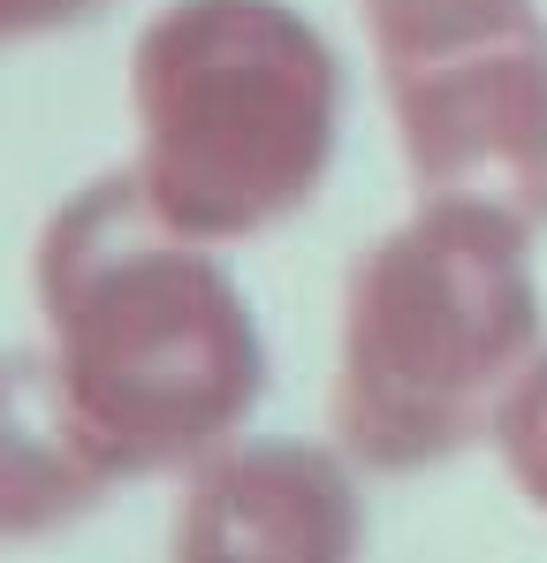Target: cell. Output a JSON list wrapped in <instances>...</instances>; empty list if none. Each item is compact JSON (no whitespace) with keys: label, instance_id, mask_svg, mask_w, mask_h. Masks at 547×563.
<instances>
[{"label":"cell","instance_id":"1","mask_svg":"<svg viewBox=\"0 0 547 563\" xmlns=\"http://www.w3.org/2000/svg\"><path fill=\"white\" fill-rule=\"evenodd\" d=\"M38 320L69 427L107 479L213 457L244 434L267 351L213 244L168 229L137 176H99L38 236Z\"/></svg>","mask_w":547,"mask_h":563},{"label":"cell","instance_id":"2","mask_svg":"<svg viewBox=\"0 0 547 563\" xmlns=\"http://www.w3.org/2000/svg\"><path fill=\"white\" fill-rule=\"evenodd\" d=\"M540 229L494 206L418 198L343 297L335 442L365 472H426L494 434L517 380L540 366Z\"/></svg>","mask_w":547,"mask_h":563},{"label":"cell","instance_id":"3","mask_svg":"<svg viewBox=\"0 0 547 563\" xmlns=\"http://www.w3.org/2000/svg\"><path fill=\"white\" fill-rule=\"evenodd\" d=\"M137 190L198 236L244 244L312 206L343 130V69L289 0H168L130 54Z\"/></svg>","mask_w":547,"mask_h":563},{"label":"cell","instance_id":"4","mask_svg":"<svg viewBox=\"0 0 547 563\" xmlns=\"http://www.w3.org/2000/svg\"><path fill=\"white\" fill-rule=\"evenodd\" d=\"M418 198L547 229L540 0H358Z\"/></svg>","mask_w":547,"mask_h":563},{"label":"cell","instance_id":"5","mask_svg":"<svg viewBox=\"0 0 547 563\" xmlns=\"http://www.w3.org/2000/svg\"><path fill=\"white\" fill-rule=\"evenodd\" d=\"M365 495L343 450L221 442L182 479L168 563H358Z\"/></svg>","mask_w":547,"mask_h":563},{"label":"cell","instance_id":"6","mask_svg":"<svg viewBox=\"0 0 547 563\" xmlns=\"http://www.w3.org/2000/svg\"><path fill=\"white\" fill-rule=\"evenodd\" d=\"M114 479L69 427L54 366L0 358V541H38L77 526Z\"/></svg>","mask_w":547,"mask_h":563},{"label":"cell","instance_id":"7","mask_svg":"<svg viewBox=\"0 0 547 563\" xmlns=\"http://www.w3.org/2000/svg\"><path fill=\"white\" fill-rule=\"evenodd\" d=\"M494 450H502L510 479L547 510V351H540V366L517 380V396L502 404V419H494Z\"/></svg>","mask_w":547,"mask_h":563},{"label":"cell","instance_id":"8","mask_svg":"<svg viewBox=\"0 0 547 563\" xmlns=\"http://www.w3.org/2000/svg\"><path fill=\"white\" fill-rule=\"evenodd\" d=\"M99 0H0V38H46V31H69L85 23Z\"/></svg>","mask_w":547,"mask_h":563}]
</instances>
